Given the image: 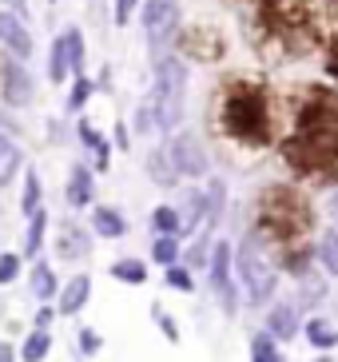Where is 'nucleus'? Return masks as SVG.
<instances>
[{"label":"nucleus","instance_id":"nucleus-1","mask_svg":"<svg viewBox=\"0 0 338 362\" xmlns=\"http://www.w3.org/2000/svg\"><path fill=\"white\" fill-rule=\"evenodd\" d=\"M279 156L298 180L338 187V88L307 84L298 92L295 119L279 144Z\"/></svg>","mask_w":338,"mask_h":362},{"label":"nucleus","instance_id":"nucleus-2","mask_svg":"<svg viewBox=\"0 0 338 362\" xmlns=\"http://www.w3.org/2000/svg\"><path fill=\"white\" fill-rule=\"evenodd\" d=\"M211 124L227 144H239L247 151H267L275 144L271 88L259 76H227L215 88Z\"/></svg>","mask_w":338,"mask_h":362},{"label":"nucleus","instance_id":"nucleus-3","mask_svg":"<svg viewBox=\"0 0 338 362\" xmlns=\"http://www.w3.org/2000/svg\"><path fill=\"white\" fill-rule=\"evenodd\" d=\"M315 231V207L298 187L291 183H271L255 199V227L251 235L267 251H291V247H307Z\"/></svg>","mask_w":338,"mask_h":362},{"label":"nucleus","instance_id":"nucleus-4","mask_svg":"<svg viewBox=\"0 0 338 362\" xmlns=\"http://www.w3.org/2000/svg\"><path fill=\"white\" fill-rule=\"evenodd\" d=\"M235 283L247 307H271L279 291V267L267 259V247L251 231L235 243Z\"/></svg>","mask_w":338,"mask_h":362},{"label":"nucleus","instance_id":"nucleus-5","mask_svg":"<svg viewBox=\"0 0 338 362\" xmlns=\"http://www.w3.org/2000/svg\"><path fill=\"white\" fill-rule=\"evenodd\" d=\"M156 116L159 132L175 136V128L183 124V107H187V60H180L175 52L159 56L156 60Z\"/></svg>","mask_w":338,"mask_h":362},{"label":"nucleus","instance_id":"nucleus-6","mask_svg":"<svg viewBox=\"0 0 338 362\" xmlns=\"http://www.w3.org/2000/svg\"><path fill=\"white\" fill-rule=\"evenodd\" d=\"M207 287L219 298L223 315H235L239 310V283H235V243L227 239H215L211 251V267H207Z\"/></svg>","mask_w":338,"mask_h":362},{"label":"nucleus","instance_id":"nucleus-7","mask_svg":"<svg viewBox=\"0 0 338 362\" xmlns=\"http://www.w3.org/2000/svg\"><path fill=\"white\" fill-rule=\"evenodd\" d=\"M175 56L191 60V64H219L223 56H227V40L215 28L191 24V28H180V36H175Z\"/></svg>","mask_w":338,"mask_h":362},{"label":"nucleus","instance_id":"nucleus-8","mask_svg":"<svg viewBox=\"0 0 338 362\" xmlns=\"http://www.w3.org/2000/svg\"><path fill=\"white\" fill-rule=\"evenodd\" d=\"M168 160H171V168L180 171V180L211 175V156H207V148H203V139L195 132H175L168 139Z\"/></svg>","mask_w":338,"mask_h":362},{"label":"nucleus","instance_id":"nucleus-9","mask_svg":"<svg viewBox=\"0 0 338 362\" xmlns=\"http://www.w3.org/2000/svg\"><path fill=\"white\" fill-rule=\"evenodd\" d=\"M0 96L8 107H28L36 100V80H32L28 64L8 52H0Z\"/></svg>","mask_w":338,"mask_h":362},{"label":"nucleus","instance_id":"nucleus-10","mask_svg":"<svg viewBox=\"0 0 338 362\" xmlns=\"http://www.w3.org/2000/svg\"><path fill=\"white\" fill-rule=\"evenodd\" d=\"M144 33H148L151 48L175 40L180 36V0H144Z\"/></svg>","mask_w":338,"mask_h":362},{"label":"nucleus","instance_id":"nucleus-11","mask_svg":"<svg viewBox=\"0 0 338 362\" xmlns=\"http://www.w3.org/2000/svg\"><path fill=\"white\" fill-rule=\"evenodd\" d=\"M0 48L8 56H16V60H28L32 52H36V40H32L28 24H24V16H16V12H0Z\"/></svg>","mask_w":338,"mask_h":362},{"label":"nucleus","instance_id":"nucleus-12","mask_svg":"<svg viewBox=\"0 0 338 362\" xmlns=\"http://www.w3.org/2000/svg\"><path fill=\"white\" fill-rule=\"evenodd\" d=\"M263 330L275 342H295L298 330H303V310H298L295 303H286V298H283V303H271V307H267Z\"/></svg>","mask_w":338,"mask_h":362},{"label":"nucleus","instance_id":"nucleus-13","mask_svg":"<svg viewBox=\"0 0 338 362\" xmlns=\"http://www.w3.org/2000/svg\"><path fill=\"white\" fill-rule=\"evenodd\" d=\"M92 243H95V235L92 227L84 223H60V231H56V255L68 259V263H76V259H88L92 255Z\"/></svg>","mask_w":338,"mask_h":362},{"label":"nucleus","instance_id":"nucleus-14","mask_svg":"<svg viewBox=\"0 0 338 362\" xmlns=\"http://www.w3.org/2000/svg\"><path fill=\"white\" fill-rule=\"evenodd\" d=\"M64 199L68 207H92L95 199V168L84 160H76L68 171V183H64Z\"/></svg>","mask_w":338,"mask_h":362},{"label":"nucleus","instance_id":"nucleus-15","mask_svg":"<svg viewBox=\"0 0 338 362\" xmlns=\"http://www.w3.org/2000/svg\"><path fill=\"white\" fill-rule=\"evenodd\" d=\"M88 298H92V275H84V271H80V275H72L60 287V295H56V310L72 319V315H80V310L88 307Z\"/></svg>","mask_w":338,"mask_h":362},{"label":"nucleus","instance_id":"nucleus-16","mask_svg":"<svg viewBox=\"0 0 338 362\" xmlns=\"http://www.w3.org/2000/svg\"><path fill=\"white\" fill-rule=\"evenodd\" d=\"M180 219H183L180 239H195V235L203 231V223H207V195H203V187H187V199H183V207H180Z\"/></svg>","mask_w":338,"mask_h":362},{"label":"nucleus","instance_id":"nucleus-17","mask_svg":"<svg viewBox=\"0 0 338 362\" xmlns=\"http://www.w3.org/2000/svg\"><path fill=\"white\" fill-rule=\"evenodd\" d=\"M92 235H100V239H124L127 235L124 211H120V207H107V203L92 207Z\"/></svg>","mask_w":338,"mask_h":362},{"label":"nucleus","instance_id":"nucleus-18","mask_svg":"<svg viewBox=\"0 0 338 362\" xmlns=\"http://www.w3.org/2000/svg\"><path fill=\"white\" fill-rule=\"evenodd\" d=\"M28 291L40 298V303H48V298L60 295V279H56V271H52V263H48V259H36V263H32V271H28Z\"/></svg>","mask_w":338,"mask_h":362},{"label":"nucleus","instance_id":"nucleus-19","mask_svg":"<svg viewBox=\"0 0 338 362\" xmlns=\"http://www.w3.org/2000/svg\"><path fill=\"white\" fill-rule=\"evenodd\" d=\"M303 339H307L315 351L330 354L338 346V327L330 319H307V322H303Z\"/></svg>","mask_w":338,"mask_h":362},{"label":"nucleus","instance_id":"nucleus-20","mask_svg":"<svg viewBox=\"0 0 338 362\" xmlns=\"http://www.w3.org/2000/svg\"><path fill=\"white\" fill-rule=\"evenodd\" d=\"M48 223H52V215H48V207L44 211H36L28 219V227H24V247H21V255H28L32 263H36V255L44 251V235H48Z\"/></svg>","mask_w":338,"mask_h":362},{"label":"nucleus","instance_id":"nucleus-21","mask_svg":"<svg viewBox=\"0 0 338 362\" xmlns=\"http://www.w3.org/2000/svg\"><path fill=\"white\" fill-rule=\"evenodd\" d=\"M211 251H215L211 231H199L187 247H183V267H187V271H207V267H211Z\"/></svg>","mask_w":338,"mask_h":362},{"label":"nucleus","instance_id":"nucleus-22","mask_svg":"<svg viewBox=\"0 0 338 362\" xmlns=\"http://www.w3.org/2000/svg\"><path fill=\"white\" fill-rule=\"evenodd\" d=\"M315 259L327 279H338V227H327L315 243Z\"/></svg>","mask_w":338,"mask_h":362},{"label":"nucleus","instance_id":"nucleus-23","mask_svg":"<svg viewBox=\"0 0 338 362\" xmlns=\"http://www.w3.org/2000/svg\"><path fill=\"white\" fill-rule=\"evenodd\" d=\"M107 275L116 279V283H127V287H144L148 283V263L136 255H127V259H116V263L107 267Z\"/></svg>","mask_w":338,"mask_h":362},{"label":"nucleus","instance_id":"nucleus-24","mask_svg":"<svg viewBox=\"0 0 338 362\" xmlns=\"http://www.w3.org/2000/svg\"><path fill=\"white\" fill-rule=\"evenodd\" d=\"M16 207H21L24 219H32L36 211H44V187H40V175L36 171H24V187H21V199H16Z\"/></svg>","mask_w":338,"mask_h":362},{"label":"nucleus","instance_id":"nucleus-25","mask_svg":"<svg viewBox=\"0 0 338 362\" xmlns=\"http://www.w3.org/2000/svg\"><path fill=\"white\" fill-rule=\"evenodd\" d=\"M24 168V156H21V148L12 144V136H4L0 132V187H8L12 180H16V171Z\"/></svg>","mask_w":338,"mask_h":362},{"label":"nucleus","instance_id":"nucleus-26","mask_svg":"<svg viewBox=\"0 0 338 362\" xmlns=\"http://www.w3.org/2000/svg\"><path fill=\"white\" fill-rule=\"evenodd\" d=\"M144 168H148V175L159 183V187H175V180H180V171L171 168V160H168V148L148 151V160H144Z\"/></svg>","mask_w":338,"mask_h":362},{"label":"nucleus","instance_id":"nucleus-27","mask_svg":"<svg viewBox=\"0 0 338 362\" xmlns=\"http://www.w3.org/2000/svg\"><path fill=\"white\" fill-rule=\"evenodd\" d=\"M72 76V64H68V40H64V33L52 40V48H48V84H64Z\"/></svg>","mask_w":338,"mask_h":362},{"label":"nucleus","instance_id":"nucleus-28","mask_svg":"<svg viewBox=\"0 0 338 362\" xmlns=\"http://www.w3.org/2000/svg\"><path fill=\"white\" fill-rule=\"evenodd\" d=\"M151 231L156 235H175V239H180V231H183L180 207H175V203H159V207H151Z\"/></svg>","mask_w":338,"mask_h":362},{"label":"nucleus","instance_id":"nucleus-29","mask_svg":"<svg viewBox=\"0 0 338 362\" xmlns=\"http://www.w3.org/2000/svg\"><path fill=\"white\" fill-rule=\"evenodd\" d=\"M151 259H156L163 271L175 263H183V239H175V235H156V243H151Z\"/></svg>","mask_w":338,"mask_h":362},{"label":"nucleus","instance_id":"nucleus-30","mask_svg":"<svg viewBox=\"0 0 338 362\" xmlns=\"http://www.w3.org/2000/svg\"><path fill=\"white\" fill-rule=\"evenodd\" d=\"M52 354V330H28V339L21 342V362H44Z\"/></svg>","mask_w":338,"mask_h":362},{"label":"nucleus","instance_id":"nucleus-31","mask_svg":"<svg viewBox=\"0 0 338 362\" xmlns=\"http://www.w3.org/2000/svg\"><path fill=\"white\" fill-rule=\"evenodd\" d=\"M64 40H68V64H72V80L76 76H88V44L80 28H64Z\"/></svg>","mask_w":338,"mask_h":362},{"label":"nucleus","instance_id":"nucleus-32","mask_svg":"<svg viewBox=\"0 0 338 362\" xmlns=\"http://www.w3.org/2000/svg\"><path fill=\"white\" fill-rule=\"evenodd\" d=\"M203 195H207V231H215L219 219H223V207H227V183H223V180H207Z\"/></svg>","mask_w":338,"mask_h":362},{"label":"nucleus","instance_id":"nucleus-33","mask_svg":"<svg viewBox=\"0 0 338 362\" xmlns=\"http://www.w3.org/2000/svg\"><path fill=\"white\" fill-rule=\"evenodd\" d=\"M322 298H327V279H322V275L310 271L307 279H298V298H295L298 310H310L315 303H322Z\"/></svg>","mask_w":338,"mask_h":362},{"label":"nucleus","instance_id":"nucleus-34","mask_svg":"<svg viewBox=\"0 0 338 362\" xmlns=\"http://www.w3.org/2000/svg\"><path fill=\"white\" fill-rule=\"evenodd\" d=\"M251 362H286V354L279 351V342L267 330H259V334H251Z\"/></svg>","mask_w":338,"mask_h":362},{"label":"nucleus","instance_id":"nucleus-35","mask_svg":"<svg viewBox=\"0 0 338 362\" xmlns=\"http://www.w3.org/2000/svg\"><path fill=\"white\" fill-rule=\"evenodd\" d=\"M95 96V80H88V76H76L72 80V92H68V112H76V116H84L88 100Z\"/></svg>","mask_w":338,"mask_h":362},{"label":"nucleus","instance_id":"nucleus-36","mask_svg":"<svg viewBox=\"0 0 338 362\" xmlns=\"http://www.w3.org/2000/svg\"><path fill=\"white\" fill-rule=\"evenodd\" d=\"M132 132L136 136H159V116H156V104H139L136 116H132Z\"/></svg>","mask_w":338,"mask_h":362},{"label":"nucleus","instance_id":"nucleus-37","mask_svg":"<svg viewBox=\"0 0 338 362\" xmlns=\"http://www.w3.org/2000/svg\"><path fill=\"white\" fill-rule=\"evenodd\" d=\"M163 283H168L171 291H180V295H191V291H195V271H187L183 263H175V267L163 271Z\"/></svg>","mask_w":338,"mask_h":362},{"label":"nucleus","instance_id":"nucleus-38","mask_svg":"<svg viewBox=\"0 0 338 362\" xmlns=\"http://www.w3.org/2000/svg\"><path fill=\"white\" fill-rule=\"evenodd\" d=\"M100 346H104V339H100V330H95V327H80V330H76V354L95 358Z\"/></svg>","mask_w":338,"mask_h":362},{"label":"nucleus","instance_id":"nucleus-39","mask_svg":"<svg viewBox=\"0 0 338 362\" xmlns=\"http://www.w3.org/2000/svg\"><path fill=\"white\" fill-rule=\"evenodd\" d=\"M21 267H24V255H16V251H0V287L16 283Z\"/></svg>","mask_w":338,"mask_h":362},{"label":"nucleus","instance_id":"nucleus-40","mask_svg":"<svg viewBox=\"0 0 338 362\" xmlns=\"http://www.w3.org/2000/svg\"><path fill=\"white\" fill-rule=\"evenodd\" d=\"M151 319H156L159 334H163V339H168L171 346H175V342H180V322L171 319V315H168V310H163V307H159V303H156V307H151Z\"/></svg>","mask_w":338,"mask_h":362},{"label":"nucleus","instance_id":"nucleus-41","mask_svg":"<svg viewBox=\"0 0 338 362\" xmlns=\"http://www.w3.org/2000/svg\"><path fill=\"white\" fill-rule=\"evenodd\" d=\"M139 4H144V0H112V21H116V28H127V24H132Z\"/></svg>","mask_w":338,"mask_h":362},{"label":"nucleus","instance_id":"nucleus-42","mask_svg":"<svg viewBox=\"0 0 338 362\" xmlns=\"http://www.w3.org/2000/svg\"><path fill=\"white\" fill-rule=\"evenodd\" d=\"M76 136H80V144H84L88 151H95L100 144H104V136L95 132V124H92L88 116H80V124H76Z\"/></svg>","mask_w":338,"mask_h":362},{"label":"nucleus","instance_id":"nucleus-43","mask_svg":"<svg viewBox=\"0 0 338 362\" xmlns=\"http://www.w3.org/2000/svg\"><path fill=\"white\" fill-rule=\"evenodd\" d=\"M60 315V310L52 307V303H40V310L32 315V330H52V319Z\"/></svg>","mask_w":338,"mask_h":362},{"label":"nucleus","instance_id":"nucleus-44","mask_svg":"<svg viewBox=\"0 0 338 362\" xmlns=\"http://www.w3.org/2000/svg\"><path fill=\"white\" fill-rule=\"evenodd\" d=\"M322 72L330 80H338V33H330V40H327V64H322Z\"/></svg>","mask_w":338,"mask_h":362},{"label":"nucleus","instance_id":"nucleus-45","mask_svg":"<svg viewBox=\"0 0 338 362\" xmlns=\"http://www.w3.org/2000/svg\"><path fill=\"white\" fill-rule=\"evenodd\" d=\"M92 156H95V163H92L95 171H107V168H112V144H107V139H104V144H100V148L92 151Z\"/></svg>","mask_w":338,"mask_h":362},{"label":"nucleus","instance_id":"nucleus-46","mask_svg":"<svg viewBox=\"0 0 338 362\" xmlns=\"http://www.w3.org/2000/svg\"><path fill=\"white\" fill-rule=\"evenodd\" d=\"M327 211H330V219H334V227H338V187L327 192Z\"/></svg>","mask_w":338,"mask_h":362},{"label":"nucleus","instance_id":"nucleus-47","mask_svg":"<svg viewBox=\"0 0 338 362\" xmlns=\"http://www.w3.org/2000/svg\"><path fill=\"white\" fill-rule=\"evenodd\" d=\"M0 362H21V351H12V342H0Z\"/></svg>","mask_w":338,"mask_h":362},{"label":"nucleus","instance_id":"nucleus-48","mask_svg":"<svg viewBox=\"0 0 338 362\" xmlns=\"http://www.w3.org/2000/svg\"><path fill=\"white\" fill-rule=\"evenodd\" d=\"M127 128H132V124H120V128H116V148H127V144H132V136H127Z\"/></svg>","mask_w":338,"mask_h":362},{"label":"nucleus","instance_id":"nucleus-49","mask_svg":"<svg viewBox=\"0 0 338 362\" xmlns=\"http://www.w3.org/2000/svg\"><path fill=\"white\" fill-rule=\"evenodd\" d=\"M4 4H8V12H16V16L28 12V0H4Z\"/></svg>","mask_w":338,"mask_h":362},{"label":"nucleus","instance_id":"nucleus-50","mask_svg":"<svg viewBox=\"0 0 338 362\" xmlns=\"http://www.w3.org/2000/svg\"><path fill=\"white\" fill-rule=\"evenodd\" d=\"M315 362H334V354H322V358H315Z\"/></svg>","mask_w":338,"mask_h":362},{"label":"nucleus","instance_id":"nucleus-51","mask_svg":"<svg viewBox=\"0 0 338 362\" xmlns=\"http://www.w3.org/2000/svg\"><path fill=\"white\" fill-rule=\"evenodd\" d=\"M330 12H334V16H338V0H330Z\"/></svg>","mask_w":338,"mask_h":362}]
</instances>
